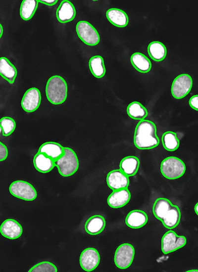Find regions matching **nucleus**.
<instances>
[{
    "label": "nucleus",
    "mask_w": 198,
    "mask_h": 272,
    "mask_svg": "<svg viewBox=\"0 0 198 272\" xmlns=\"http://www.w3.org/2000/svg\"><path fill=\"white\" fill-rule=\"evenodd\" d=\"M38 152L45 153L55 162L64 155V149L57 142L48 141L43 143L39 148Z\"/></svg>",
    "instance_id": "18"
},
{
    "label": "nucleus",
    "mask_w": 198,
    "mask_h": 272,
    "mask_svg": "<svg viewBox=\"0 0 198 272\" xmlns=\"http://www.w3.org/2000/svg\"><path fill=\"white\" fill-rule=\"evenodd\" d=\"M48 100L52 104L63 103L67 96L68 88L65 80L61 76L54 75L50 77L46 86Z\"/></svg>",
    "instance_id": "3"
},
{
    "label": "nucleus",
    "mask_w": 198,
    "mask_h": 272,
    "mask_svg": "<svg viewBox=\"0 0 198 272\" xmlns=\"http://www.w3.org/2000/svg\"><path fill=\"white\" fill-rule=\"evenodd\" d=\"M155 124L148 120H140L137 124L134 136V144L139 149H150L157 147L159 139Z\"/></svg>",
    "instance_id": "2"
},
{
    "label": "nucleus",
    "mask_w": 198,
    "mask_h": 272,
    "mask_svg": "<svg viewBox=\"0 0 198 272\" xmlns=\"http://www.w3.org/2000/svg\"><path fill=\"white\" fill-rule=\"evenodd\" d=\"M193 86V80L187 74H182L176 77L171 86V94L176 99L185 97L191 91Z\"/></svg>",
    "instance_id": "10"
},
{
    "label": "nucleus",
    "mask_w": 198,
    "mask_h": 272,
    "mask_svg": "<svg viewBox=\"0 0 198 272\" xmlns=\"http://www.w3.org/2000/svg\"><path fill=\"white\" fill-rule=\"evenodd\" d=\"M131 193L128 188L113 190L107 199L108 205L113 208H121L130 201Z\"/></svg>",
    "instance_id": "16"
},
{
    "label": "nucleus",
    "mask_w": 198,
    "mask_h": 272,
    "mask_svg": "<svg viewBox=\"0 0 198 272\" xmlns=\"http://www.w3.org/2000/svg\"><path fill=\"white\" fill-rule=\"evenodd\" d=\"M35 168L42 173H47L55 166L54 161L45 153L38 152L33 158Z\"/></svg>",
    "instance_id": "20"
},
{
    "label": "nucleus",
    "mask_w": 198,
    "mask_h": 272,
    "mask_svg": "<svg viewBox=\"0 0 198 272\" xmlns=\"http://www.w3.org/2000/svg\"><path fill=\"white\" fill-rule=\"evenodd\" d=\"M8 156L7 147L1 142H0V161L5 160Z\"/></svg>",
    "instance_id": "32"
},
{
    "label": "nucleus",
    "mask_w": 198,
    "mask_h": 272,
    "mask_svg": "<svg viewBox=\"0 0 198 272\" xmlns=\"http://www.w3.org/2000/svg\"><path fill=\"white\" fill-rule=\"evenodd\" d=\"M76 31L79 39L88 45H97L100 41L98 32L87 21H79L76 26Z\"/></svg>",
    "instance_id": "6"
},
{
    "label": "nucleus",
    "mask_w": 198,
    "mask_h": 272,
    "mask_svg": "<svg viewBox=\"0 0 198 272\" xmlns=\"http://www.w3.org/2000/svg\"><path fill=\"white\" fill-rule=\"evenodd\" d=\"M23 232L21 225L16 220L8 219L0 227L1 235L9 239H16L21 236Z\"/></svg>",
    "instance_id": "14"
},
{
    "label": "nucleus",
    "mask_w": 198,
    "mask_h": 272,
    "mask_svg": "<svg viewBox=\"0 0 198 272\" xmlns=\"http://www.w3.org/2000/svg\"><path fill=\"white\" fill-rule=\"evenodd\" d=\"M148 52L149 57L154 61L159 62L166 57L167 49L163 44L159 41H153L148 46Z\"/></svg>",
    "instance_id": "25"
},
{
    "label": "nucleus",
    "mask_w": 198,
    "mask_h": 272,
    "mask_svg": "<svg viewBox=\"0 0 198 272\" xmlns=\"http://www.w3.org/2000/svg\"><path fill=\"white\" fill-rule=\"evenodd\" d=\"M9 191L13 196L25 201H33L37 196L36 190L29 182L17 180L12 182Z\"/></svg>",
    "instance_id": "7"
},
{
    "label": "nucleus",
    "mask_w": 198,
    "mask_h": 272,
    "mask_svg": "<svg viewBox=\"0 0 198 272\" xmlns=\"http://www.w3.org/2000/svg\"><path fill=\"white\" fill-rule=\"evenodd\" d=\"M39 2L43 3L48 6H53L55 4L58 0H38Z\"/></svg>",
    "instance_id": "34"
},
{
    "label": "nucleus",
    "mask_w": 198,
    "mask_h": 272,
    "mask_svg": "<svg viewBox=\"0 0 198 272\" xmlns=\"http://www.w3.org/2000/svg\"><path fill=\"white\" fill-rule=\"evenodd\" d=\"M186 171L184 162L178 157L169 156L162 160L160 171L164 177L169 180H175L181 177Z\"/></svg>",
    "instance_id": "5"
},
{
    "label": "nucleus",
    "mask_w": 198,
    "mask_h": 272,
    "mask_svg": "<svg viewBox=\"0 0 198 272\" xmlns=\"http://www.w3.org/2000/svg\"><path fill=\"white\" fill-rule=\"evenodd\" d=\"M135 255L133 246L128 243L120 245L116 249L114 261L116 267L120 269H126L132 264Z\"/></svg>",
    "instance_id": "8"
},
{
    "label": "nucleus",
    "mask_w": 198,
    "mask_h": 272,
    "mask_svg": "<svg viewBox=\"0 0 198 272\" xmlns=\"http://www.w3.org/2000/svg\"><path fill=\"white\" fill-rule=\"evenodd\" d=\"M64 154L55 161L58 173L62 177L73 175L78 169L79 161L75 151L69 147H64Z\"/></svg>",
    "instance_id": "4"
},
{
    "label": "nucleus",
    "mask_w": 198,
    "mask_h": 272,
    "mask_svg": "<svg viewBox=\"0 0 198 272\" xmlns=\"http://www.w3.org/2000/svg\"><path fill=\"white\" fill-rule=\"evenodd\" d=\"M148 217L145 212L141 210L131 211L125 218L126 225L134 229L140 228L147 223Z\"/></svg>",
    "instance_id": "17"
},
{
    "label": "nucleus",
    "mask_w": 198,
    "mask_h": 272,
    "mask_svg": "<svg viewBox=\"0 0 198 272\" xmlns=\"http://www.w3.org/2000/svg\"><path fill=\"white\" fill-rule=\"evenodd\" d=\"M187 272H198V270H191L187 271Z\"/></svg>",
    "instance_id": "37"
},
{
    "label": "nucleus",
    "mask_w": 198,
    "mask_h": 272,
    "mask_svg": "<svg viewBox=\"0 0 198 272\" xmlns=\"http://www.w3.org/2000/svg\"><path fill=\"white\" fill-rule=\"evenodd\" d=\"M29 272H57L56 267L52 263L44 261L32 267Z\"/></svg>",
    "instance_id": "31"
},
{
    "label": "nucleus",
    "mask_w": 198,
    "mask_h": 272,
    "mask_svg": "<svg viewBox=\"0 0 198 272\" xmlns=\"http://www.w3.org/2000/svg\"><path fill=\"white\" fill-rule=\"evenodd\" d=\"M152 212L154 217L168 229L174 228L180 223L181 212L179 207L173 205L167 198L156 199L152 206Z\"/></svg>",
    "instance_id": "1"
},
{
    "label": "nucleus",
    "mask_w": 198,
    "mask_h": 272,
    "mask_svg": "<svg viewBox=\"0 0 198 272\" xmlns=\"http://www.w3.org/2000/svg\"><path fill=\"white\" fill-rule=\"evenodd\" d=\"M127 113L131 118L140 121L145 119L148 115L146 107L138 101H133L128 105Z\"/></svg>",
    "instance_id": "27"
},
{
    "label": "nucleus",
    "mask_w": 198,
    "mask_h": 272,
    "mask_svg": "<svg viewBox=\"0 0 198 272\" xmlns=\"http://www.w3.org/2000/svg\"><path fill=\"white\" fill-rule=\"evenodd\" d=\"M100 262V255L98 250L93 247L84 249L79 258V263L82 269L86 272L94 271Z\"/></svg>",
    "instance_id": "11"
},
{
    "label": "nucleus",
    "mask_w": 198,
    "mask_h": 272,
    "mask_svg": "<svg viewBox=\"0 0 198 272\" xmlns=\"http://www.w3.org/2000/svg\"><path fill=\"white\" fill-rule=\"evenodd\" d=\"M17 74L15 66L5 57L0 58V75L9 84H13Z\"/></svg>",
    "instance_id": "22"
},
{
    "label": "nucleus",
    "mask_w": 198,
    "mask_h": 272,
    "mask_svg": "<svg viewBox=\"0 0 198 272\" xmlns=\"http://www.w3.org/2000/svg\"><path fill=\"white\" fill-rule=\"evenodd\" d=\"M106 16L108 20L116 27H125L128 24L127 14L120 9L111 8L108 9L106 12Z\"/></svg>",
    "instance_id": "21"
},
{
    "label": "nucleus",
    "mask_w": 198,
    "mask_h": 272,
    "mask_svg": "<svg viewBox=\"0 0 198 272\" xmlns=\"http://www.w3.org/2000/svg\"><path fill=\"white\" fill-rule=\"evenodd\" d=\"M194 210L195 211V213L198 216V202L195 205L194 207Z\"/></svg>",
    "instance_id": "35"
},
{
    "label": "nucleus",
    "mask_w": 198,
    "mask_h": 272,
    "mask_svg": "<svg viewBox=\"0 0 198 272\" xmlns=\"http://www.w3.org/2000/svg\"><path fill=\"white\" fill-rule=\"evenodd\" d=\"M189 103L192 108L198 111V94L192 96L189 99Z\"/></svg>",
    "instance_id": "33"
},
{
    "label": "nucleus",
    "mask_w": 198,
    "mask_h": 272,
    "mask_svg": "<svg viewBox=\"0 0 198 272\" xmlns=\"http://www.w3.org/2000/svg\"><path fill=\"white\" fill-rule=\"evenodd\" d=\"M108 186L113 190L128 188L130 181L129 177L120 169L110 171L106 176Z\"/></svg>",
    "instance_id": "13"
},
{
    "label": "nucleus",
    "mask_w": 198,
    "mask_h": 272,
    "mask_svg": "<svg viewBox=\"0 0 198 272\" xmlns=\"http://www.w3.org/2000/svg\"><path fill=\"white\" fill-rule=\"evenodd\" d=\"M76 16V9L73 3L68 0L61 1L56 11V17L61 23L72 21Z\"/></svg>",
    "instance_id": "15"
},
{
    "label": "nucleus",
    "mask_w": 198,
    "mask_h": 272,
    "mask_svg": "<svg viewBox=\"0 0 198 272\" xmlns=\"http://www.w3.org/2000/svg\"><path fill=\"white\" fill-rule=\"evenodd\" d=\"M186 242V237L178 235L173 230H170L161 238V251L164 254H169L184 247Z\"/></svg>",
    "instance_id": "9"
},
{
    "label": "nucleus",
    "mask_w": 198,
    "mask_h": 272,
    "mask_svg": "<svg viewBox=\"0 0 198 272\" xmlns=\"http://www.w3.org/2000/svg\"><path fill=\"white\" fill-rule=\"evenodd\" d=\"M140 166L139 158L135 156H128L123 158L119 164V169L128 177L135 176Z\"/></svg>",
    "instance_id": "23"
},
{
    "label": "nucleus",
    "mask_w": 198,
    "mask_h": 272,
    "mask_svg": "<svg viewBox=\"0 0 198 272\" xmlns=\"http://www.w3.org/2000/svg\"><path fill=\"white\" fill-rule=\"evenodd\" d=\"M0 126L2 136H8L15 130L16 122L11 117L5 116L0 119Z\"/></svg>",
    "instance_id": "30"
},
{
    "label": "nucleus",
    "mask_w": 198,
    "mask_h": 272,
    "mask_svg": "<svg viewBox=\"0 0 198 272\" xmlns=\"http://www.w3.org/2000/svg\"><path fill=\"white\" fill-rule=\"evenodd\" d=\"M89 67L93 75L97 78H101L105 74L104 60L100 55L92 56L89 60Z\"/></svg>",
    "instance_id": "26"
},
{
    "label": "nucleus",
    "mask_w": 198,
    "mask_h": 272,
    "mask_svg": "<svg viewBox=\"0 0 198 272\" xmlns=\"http://www.w3.org/2000/svg\"><path fill=\"white\" fill-rule=\"evenodd\" d=\"M41 101V94L36 88L27 90L24 94L21 102L22 109L28 113L33 112L39 108Z\"/></svg>",
    "instance_id": "12"
},
{
    "label": "nucleus",
    "mask_w": 198,
    "mask_h": 272,
    "mask_svg": "<svg viewBox=\"0 0 198 272\" xmlns=\"http://www.w3.org/2000/svg\"><path fill=\"white\" fill-rule=\"evenodd\" d=\"M0 38L2 37V34H3V28L2 26V25L0 24Z\"/></svg>",
    "instance_id": "36"
},
{
    "label": "nucleus",
    "mask_w": 198,
    "mask_h": 272,
    "mask_svg": "<svg viewBox=\"0 0 198 272\" xmlns=\"http://www.w3.org/2000/svg\"><path fill=\"white\" fill-rule=\"evenodd\" d=\"M130 60L133 66L141 73H147L151 69V63L150 60L142 53H134L131 55Z\"/></svg>",
    "instance_id": "24"
},
{
    "label": "nucleus",
    "mask_w": 198,
    "mask_h": 272,
    "mask_svg": "<svg viewBox=\"0 0 198 272\" xmlns=\"http://www.w3.org/2000/svg\"><path fill=\"white\" fill-rule=\"evenodd\" d=\"M38 0H23L20 7V15L22 19L28 21L31 19L38 6Z\"/></svg>",
    "instance_id": "28"
},
{
    "label": "nucleus",
    "mask_w": 198,
    "mask_h": 272,
    "mask_svg": "<svg viewBox=\"0 0 198 272\" xmlns=\"http://www.w3.org/2000/svg\"><path fill=\"white\" fill-rule=\"evenodd\" d=\"M105 224V220L103 216L99 215H94L86 221L84 226L85 230L90 235H97L103 230Z\"/></svg>",
    "instance_id": "19"
},
{
    "label": "nucleus",
    "mask_w": 198,
    "mask_h": 272,
    "mask_svg": "<svg viewBox=\"0 0 198 272\" xmlns=\"http://www.w3.org/2000/svg\"><path fill=\"white\" fill-rule=\"evenodd\" d=\"M161 141L165 149L169 151L177 150L180 145V140L176 133L172 131L164 133L162 135Z\"/></svg>",
    "instance_id": "29"
}]
</instances>
